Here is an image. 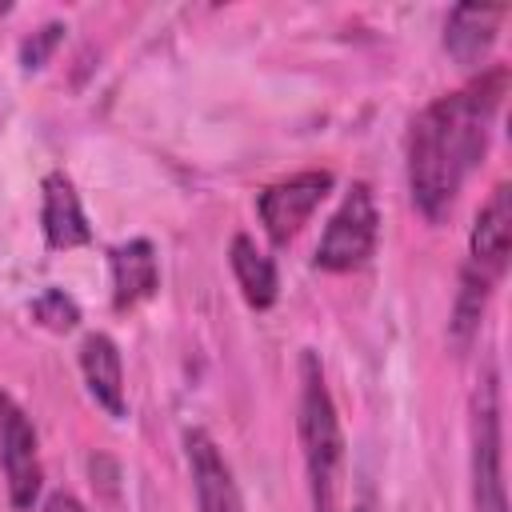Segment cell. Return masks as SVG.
<instances>
[{
	"instance_id": "cell-17",
	"label": "cell",
	"mask_w": 512,
	"mask_h": 512,
	"mask_svg": "<svg viewBox=\"0 0 512 512\" xmlns=\"http://www.w3.org/2000/svg\"><path fill=\"white\" fill-rule=\"evenodd\" d=\"M8 412H12V400L0 392V428H4V420H8Z\"/></svg>"
},
{
	"instance_id": "cell-5",
	"label": "cell",
	"mask_w": 512,
	"mask_h": 512,
	"mask_svg": "<svg viewBox=\"0 0 512 512\" xmlns=\"http://www.w3.org/2000/svg\"><path fill=\"white\" fill-rule=\"evenodd\" d=\"M380 236V212L368 184H352L336 216L328 220L320 244H316V268L324 272H352L376 252Z\"/></svg>"
},
{
	"instance_id": "cell-9",
	"label": "cell",
	"mask_w": 512,
	"mask_h": 512,
	"mask_svg": "<svg viewBox=\"0 0 512 512\" xmlns=\"http://www.w3.org/2000/svg\"><path fill=\"white\" fill-rule=\"evenodd\" d=\"M504 16H508L504 4H460V8H452L448 24H444V48L452 52V60L464 64V68L484 60L488 48L496 44V32H500Z\"/></svg>"
},
{
	"instance_id": "cell-4",
	"label": "cell",
	"mask_w": 512,
	"mask_h": 512,
	"mask_svg": "<svg viewBox=\"0 0 512 512\" xmlns=\"http://www.w3.org/2000/svg\"><path fill=\"white\" fill-rule=\"evenodd\" d=\"M472 508L508 512L504 496V428H500V384L488 364L472 392Z\"/></svg>"
},
{
	"instance_id": "cell-16",
	"label": "cell",
	"mask_w": 512,
	"mask_h": 512,
	"mask_svg": "<svg viewBox=\"0 0 512 512\" xmlns=\"http://www.w3.org/2000/svg\"><path fill=\"white\" fill-rule=\"evenodd\" d=\"M44 512H88L72 492H52L48 496V504H44Z\"/></svg>"
},
{
	"instance_id": "cell-1",
	"label": "cell",
	"mask_w": 512,
	"mask_h": 512,
	"mask_svg": "<svg viewBox=\"0 0 512 512\" xmlns=\"http://www.w3.org/2000/svg\"><path fill=\"white\" fill-rule=\"evenodd\" d=\"M504 80H508L504 68H492L480 80H472L468 88L432 100L412 120L408 188H412V204L424 212V220L440 224L452 212L464 176L480 164V156L488 148L492 116L504 96Z\"/></svg>"
},
{
	"instance_id": "cell-2",
	"label": "cell",
	"mask_w": 512,
	"mask_h": 512,
	"mask_svg": "<svg viewBox=\"0 0 512 512\" xmlns=\"http://www.w3.org/2000/svg\"><path fill=\"white\" fill-rule=\"evenodd\" d=\"M508 252H512V188L496 184L488 204L476 212L472 236H468V260L460 272V292H456V308H452V340L464 348L484 316V304L496 288V280L508 268Z\"/></svg>"
},
{
	"instance_id": "cell-11",
	"label": "cell",
	"mask_w": 512,
	"mask_h": 512,
	"mask_svg": "<svg viewBox=\"0 0 512 512\" xmlns=\"http://www.w3.org/2000/svg\"><path fill=\"white\" fill-rule=\"evenodd\" d=\"M112 304L136 308L140 300H148L160 288V264H156V248L148 240H128L116 244L112 252Z\"/></svg>"
},
{
	"instance_id": "cell-3",
	"label": "cell",
	"mask_w": 512,
	"mask_h": 512,
	"mask_svg": "<svg viewBox=\"0 0 512 512\" xmlns=\"http://www.w3.org/2000/svg\"><path fill=\"white\" fill-rule=\"evenodd\" d=\"M300 448L308 468V492L316 512H340V480H344V432L332 404V392L324 384V368L316 352L300 356Z\"/></svg>"
},
{
	"instance_id": "cell-10",
	"label": "cell",
	"mask_w": 512,
	"mask_h": 512,
	"mask_svg": "<svg viewBox=\"0 0 512 512\" xmlns=\"http://www.w3.org/2000/svg\"><path fill=\"white\" fill-rule=\"evenodd\" d=\"M40 224H44V240L52 248H80L92 240L88 216L80 208V196L72 188V180L64 172H48L44 176V208H40Z\"/></svg>"
},
{
	"instance_id": "cell-14",
	"label": "cell",
	"mask_w": 512,
	"mask_h": 512,
	"mask_svg": "<svg viewBox=\"0 0 512 512\" xmlns=\"http://www.w3.org/2000/svg\"><path fill=\"white\" fill-rule=\"evenodd\" d=\"M32 316L48 328V332H72L80 324V304L64 292V288H44L32 300Z\"/></svg>"
},
{
	"instance_id": "cell-8",
	"label": "cell",
	"mask_w": 512,
	"mask_h": 512,
	"mask_svg": "<svg viewBox=\"0 0 512 512\" xmlns=\"http://www.w3.org/2000/svg\"><path fill=\"white\" fill-rule=\"evenodd\" d=\"M184 452H188V472H192V488H196V504L200 512H244L240 488L232 480L228 460L220 456L216 440L204 428H188L184 432Z\"/></svg>"
},
{
	"instance_id": "cell-12",
	"label": "cell",
	"mask_w": 512,
	"mask_h": 512,
	"mask_svg": "<svg viewBox=\"0 0 512 512\" xmlns=\"http://www.w3.org/2000/svg\"><path fill=\"white\" fill-rule=\"evenodd\" d=\"M80 372H84V384H88L92 400L108 416H124V364H120V352H116L112 336H104V332L84 336Z\"/></svg>"
},
{
	"instance_id": "cell-13",
	"label": "cell",
	"mask_w": 512,
	"mask_h": 512,
	"mask_svg": "<svg viewBox=\"0 0 512 512\" xmlns=\"http://www.w3.org/2000/svg\"><path fill=\"white\" fill-rule=\"evenodd\" d=\"M228 256H232V276H236L244 300H248L252 308H272V304H276V292H280L272 256H264V252L256 248V240L244 236V232L232 236Z\"/></svg>"
},
{
	"instance_id": "cell-15",
	"label": "cell",
	"mask_w": 512,
	"mask_h": 512,
	"mask_svg": "<svg viewBox=\"0 0 512 512\" xmlns=\"http://www.w3.org/2000/svg\"><path fill=\"white\" fill-rule=\"evenodd\" d=\"M60 36H64V24H44L40 32H32V36L24 40V48H20L24 68H40V64L48 60V52L60 44Z\"/></svg>"
},
{
	"instance_id": "cell-18",
	"label": "cell",
	"mask_w": 512,
	"mask_h": 512,
	"mask_svg": "<svg viewBox=\"0 0 512 512\" xmlns=\"http://www.w3.org/2000/svg\"><path fill=\"white\" fill-rule=\"evenodd\" d=\"M356 512H372V504H360V508H356Z\"/></svg>"
},
{
	"instance_id": "cell-7",
	"label": "cell",
	"mask_w": 512,
	"mask_h": 512,
	"mask_svg": "<svg viewBox=\"0 0 512 512\" xmlns=\"http://www.w3.org/2000/svg\"><path fill=\"white\" fill-rule=\"evenodd\" d=\"M0 464H4V480H8V500L16 512H28L32 500L40 496V448H36V432L32 420L12 408L4 428H0Z\"/></svg>"
},
{
	"instance_id": "cell-6",
	"label": "cell",
	"mask_w": 512,
	"mask_h": 512,
	"mask_svg": "<svg viewBox=\"0 0 512 512\" xmlns=\"http://www.w3.org/2000/svg\"><path fill=\"white\" fill-rule=\"evenodd\" d=\"M328 192H332L328 168H308V172H296L288 180L268 184L260 192L256 208H260V220H264V232L272 236V244H288L308 224V216L320 208V200Z\"/></svg>"
}]
</instances>
